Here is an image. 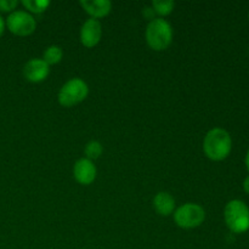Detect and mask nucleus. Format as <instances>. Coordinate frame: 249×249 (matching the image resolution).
Listing matches in <instances>:
<instances>
[{
	"label": "nucleus",
	"instance_id": "f257e3e1",
	"mask_svg": "<svg viewBox=\"0 0 249 249\" xmlns=\"http://www.w3.org/2000/svg\"><path fill=\"white\" fill-rule=\"evenodd\" d=\"M232 148V140L223 128H213L207 133L203 140V151L212 160H223L230 155Z\"/></svg>",
	"mask_w": 249,
	"mask_h": 249
},
{
	"label": "nucleus",
	"instance_id": "f03ea898",
	"mask_svg": "<svg viewBox=\"0 0 249 249\" xmlns=\"http://www.w3.org/2000/svg\"><path fill=\"white\" fill-rule=\"evenodd\" d=\"M173 28L170 23L162 17L151 19L146 28V41L156 51L165 50L172 44Z\"/></svg>",
	"mask_w": 249,
	"mask_h": 249
},
{
	"label": "nucleus",
	"instance_id": "7ed1b4c3",
	"mask_svg": "<svg viewBox=\"0 0 249 249\" xmlns=\"http://www.w3.org/2000/svg\"><path fill=\"white\" fill-rule=\"evenodd\" d=\"M224 218L228 228L233 233H245L249 230V208L240 199H232L224 209Z\"/></svg>",
	"mask_w": 249,
	"mask_h": 249
},
{
	"label": "nucleus",
	"instance_id": "20e7f679",
	"mask_svg": "<svg viewBox=\"0 0 249 249\" xmlns=\"http://www.w3.org/2000/svg\"><path fill=\"white\" fill-rule=\"evenodd\" d=\"M89 94V87L80 78H72L62 85L58 92V102L63 107H73L84 101Z\"/></svg>",
	"mask_w": 249,
	"mask_h": 249
},
{
	"label": "nucleus",
	"instance_id": "39448f33",
	"mask_svg": "<svg viewBox=\"0 0 249 249\" xmlns=\"http://www.w3.org/2000/svg\"><path fill=\"white\" fill-rule=\"evenodd\" d=\"M206 212L199 204L185 203L174 212V220L182 229H194L203 224Z\"/></svg>",
	"mask_w": 249,
	"mask_h": 249
},
{
	"label": "nucleus",
	"instance_id": "423d86ee",
	"mask_svg": "<svg viewBox=\"0 0 249 249\" xmlns=\"http://www.w3.org/2000/svg\"><path fill=\"white\" fill-rule=\"evenodd\" d=\"M5 26L15 36H26L36 31V21L28 11L15 10L7 16Z\"/></svg>",
	"mask_w": 249,
	"mask_h": 249
},
{
	"label": "nucleus",
	"instance_id": "0eeeda50",
	"mask_svg": "<svg viewBox=\"0 0 249 249\" xmlns=\"http://www.w3.org/2000/svg\"><path fill=\"white\" fill-rule=\"evenodd\" d=\"M102 36V26L99 19L89 18L83 23L80 29V41L85 48H94Z\"/></svg>",
	"mask_w": 249,
	"mask_h": 249
},
{
	"label": "nucleus",
	"instance_id": "6e6552de",
	"mask_svg": "<svg viewBox=\"0 0 249 249\" xmlns=\"http://www.w3.org/2000/svg\"><path fill=\"white\" fill-rule=\"evenodd\" d=\"M50 73V66L43 58H31L23 67V75L33 83L43 82Z\"/></svg>",
	"mask_w": 249,
	"mask_h": 249
},
{
	"label": "nucleus",
	"instance_id": "1a4fd4ad",
	"mask_svg": "<svg viewBox=\"0 0 249 249\" xmlns=\"http://www.w3.org/2000/svg\"><path fill=\"white\" fill-rule=\"evenodd\" d=\"M97 174L94 162L88 158H80L73 165V177L79 184L90 185Z\"/></svg>",
	"mask_w": 249,
	"mask_h": 249
},
{
	"label": "nucleus",
	"instance_id": "9d476101",
	"mask_svg": "<svg viewBox=\"0 0 249 249\" xmlns=\"http://www.w3.org/2000/svg\"><path fill=\"white\" fill-rule=\"evenodd\" d=\"M80 5L92 18H101L111 12L112 2L109 0H80Z\"/></svg>",
	"mask_w": 249,
	"mask_h": 249
},
{
	"label": "nucleus",
	"instance_id": "9b49d317",
	"mask_svg": "<svg viewBox=\"0 0 249 249\" xmlns=\"http://www.w3.org/2000/svg\"><path fill=\"white\" fill-rule=\"evenodd\" d=\"M153 207L158 214L168 216L174 212L175 199L168 192H158L153 198Z\"/></svg>",
	"mask_w": 249,
	"mask_h": 249
},
{
	"label": "nucleus",
	"instance_id": "f8f14e48",
	"mask_svg": "<svg viewBox=\"0 0 249 249\" xmlns=\"http://www.w3.org/2000/svg\"><path fill=\"white\" fill-rule=\"evenodd\" d=\"M63 57V51L62 49L58 45H51L45 49L43 53V60L48 63L49 66L56 65L60 62Z\"/></svg>",
	"mask_w": 249,
	"mask_h": 249
},
{
	"label": "nucleus",
	"instance_id": "ddd939ff",
	"mask_svg": "<svg viewBox=\"0 0 249 249\" xmlns=\"http://www.w3.org/2000/svg\"><path fill=\"white\" fill-rule=\"evenodd\" d=\"M175 2L173 0H153L152 1L153 11L160 16H167V15L172 14Z\"/></svg>",
	"mask_w": 249,
	"mask_h": 249
},
{
	"label": "nucleus",
	"instance_id": "4468645a",
	"mask_svg": "<svg viewBox=\"0 0 249 249\" xmlns=\"http://www.w3.org/2000/svg\"><path fill=\"white\" fill-rule=\"evenodd\" d=\"M22 5L33 14H43L50 6L49 0H23Z\"/></svg>",
	"mask_w": 249,
	"mask_h": 249
},
{
	"label": "nucleus",
	"instance_id": "2eb2a0df",
	"mask_svg": "<svg viewBox=\"0 0 249 249\" xmlns=\"http://www.w3.org/2000/svg\"><path fill=\"white\" fill-rule=\"evenodd\" d=\"M102 152H104V148H102V145L99 141L92 140L88 142V145L85 146V156H87L85 158L90 160H97L102 155Z\"/></svg>",
	"mask_w": 249,
	"mask_h": 249
},
{
	"label": "nucleus",
	"instance_id": "dca6fc26",
	"mask_svg": "<svg viewBox=\"0 0 249 249\" xmlns=\"http://www.w3.org/2000/svg\"><path fill=\"white\" fill-rule=\"evenodd\" d=\"M17 5H18L17 0H0V11L11 14L12 11H15Z\"/></svg>",
	"mask_w": 249,
	"mask_h": 249
},
{
	"label": "nucleus",
	"instance_id": "f3484780",
	"mask_svg": "<svg viewBox=\"0 0 249 249\" xmlns=\"http://www.w3.org/2000/svg\"><path fill=\"white\" fill-rule=\"evenodd\" d=\"M4 31H5V21L1 17V15H0V38H1V36L4 34Z\"/></svg>",
	"mask_w": 249,
	"mask_h": 249
},
{
	"label": "nucleus",
	"instance_id": "a211bd4d",
	"mask_svg": "<svg viewBox=\"0 0 249 249\" xmlns=\"http://www.w3.org/2000/svg\"><path fill=\"white\" fill-rule=\"evenodd\" d=\"M243 190L249 195V175L246 178L245 181H243Z\"/></svg>",
	"mask_w": 249,
	"mask_h": 249
},
{
	"label": "nucleus",
	"instance_id": "6ab92c4d",
	"mask_svg": "<svg viewBox=\"0 0 249 249\" xmlns=\"http://www.w3.org/2000/svg\"><path fill=\"white\" fill-rule=\"evenodd\" d=\"M246 165H247V169L249 170V150L247 152V156H246Z\"/></svg>",
	"mask_w": 249,
	"mask_h": 249
}]
</instances>
